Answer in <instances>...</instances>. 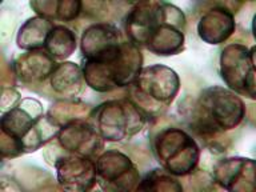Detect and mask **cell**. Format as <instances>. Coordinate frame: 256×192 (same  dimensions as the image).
<instances>
[{
    "mask_svg": "<svg viewBox=\"0 0 256 192\" xmlns=\"http://www.w3.org/2000/svg\"><path fill=\"white\" fill-rule=\"evenodd\" d=\"M0 127L3 134L2 155L4 159H14L39 150L58 136L62 128L44 112L39 100L34 98H24L15 107L4 112Z\"/></svg>",
    "mask_w": 256,
    "mask_h": 192,
    "instance_id": "obj_1",
    "label": "cell"
},
{
    "mask_svg": "<svg viewBox=\"0 0 256 192\" xmlns=\"http://www.w3.org/2000/svg\"><path fill=\"white\" fill-rule=\"evenodd\" d=\"M246 118V106L238 94L220 86L204 88L192 107V131L204 139L231 131Z\"/></svg>",
    "mask_w": 256,
    "mask_h": 192,
    "instance_id": "obj_2",
    "label": "cell"
},
{
    "mask_svg": "<svg viewBox=\"0 0 256 192\" xmlns=\"http://www.w3.org/2000/svg\"><path fill=\"white\" fill-rule=\"evenodd\" d=\"M80 67L88 87L96 92H111L134 84L143 68V54L136 44L127 40L122 43L115 58L104 62L83 60Z\"/></svg>",
    "mask_w": 256,
    "mask_h": 192,
    "instance_id": "obj_3",
    "label": "cell"
},
{
    "mask_svg": "<svg viewBox=\"0 0 256 192\" xmlns=\"http://www.w3.org/2000/svg\"><path fill=\"white\" fill-rule=\"evenodd\" d=\"M150 116L132 99L108 100L90 112L88 122L95 127L104 142L123 143L138 135Z\"/></svg>",
    "mask_w": 256,
    "mask_h": 192,
    "instance_id": "obj_4",
    "label": "cell"
},
{
    "mask_svg": "<svg viewBox=\"0 0 256 192\" xmlns=\"http://www.w3.org/2000/svg\"><path fill=\"white\" fill-rule=\"evenodd\" d=\"M150 18L144 47L158 56L178 55L184 50L187 19L179 7L166 2H155Z\"/></svg>",
    "mask_w": 256,
    "mask_h": 192,
    "instance_id": "obj_5",
    "label": "cell"
},
{
    "mask_svg": "<svg viewBox=\"0 0 256 192\" xmlns=\"http://www.w3.org/2000/svg\"><path fill=\"white\" fill-rule=\"evenodd\" d=\"M180 90L179 75L163 64L143 67L132 84L135 102L150 118L155 111L166 110L175 100Z\"/></svg>",
    "mask_w": 256,
    "mask_h": 192,
    "instance_id": "obj_6",
    "label": "cell"
},
{
    "mask_svg": "<svg viewBox=\"0 0 256 192\" xmlns=\"http://www.w3.org/2000/svg\"><path fill=\"white\" fill-rule=\"evenodd\" d=\"M154 154L160 167L174 176H187L196 171L200 148L196 140L182 128L168 127L154 139Z\"/></svg>",
    "mask_w": 256,
    "mask_h": 192,
    "instance_id": "obj_7",
    "label": "cell"
},
{
    "mask_svg": "<svg viewBox=\"0 0 256 192\" xmlns=\"http://www.w3.org/2000/svg\"><path fill=\"white\" fill-rule=\"evenodd\" d=\"M220 75L228 90L255 100V47L239 43L227 46L220 55Z\"/></svg>",
    "mask_w": 256,
    "mask_h": 192,
    "instance_id": "obj_8",
    "label": "cell"
},
{
    "mask_svg": "<svg viewBox=\"0 0 256 192\" xmlns=\"http://www.w3.org/2000/svg\"><path fill=\"white\" fill-rule=\"evenodd\" d=\"M95 164L96 182L104 191H132L142 179L132 160L118 150L100 154Z\"/></svg>",
    "mask_w": 256,
    "mask_h": 192,
    "instance_id": "obj_9",
    "label": "cell"
},
{
    "mask_svg": "<svg viewBox=\"0 0 256 192\" xmlns=\"http://www.w3.org/2000/svg\"><path fill=\"white\" fill-rule=\"evenodd\" d=\"M122 34L115 24L95 23L84 30L80 39V51L83 60L87 62H104L115 58L120 51Z\"/></svg>",
    "mask_w": 256,
    "mask_h": 192,
    "instance_id": "obj_10",
    "label": "cell"
},
{
    "mask_svg": "<svg viewBox=\"0 0 256 192\" xmlns=\"http://www.w3.org/2000/svg\"><path fill=\"white\" fill-rule=\"evenodd\" d=\"M58 142L66 151L74 155L95 159L104 147L103 138L87 119H75L60 128Z\"/></svg>",
    "mask_w": 256,
    "mask_h": 192,
    "instance_id": "obj_11",
    "label": "cell"
},
{
    "mask_svg": "<svg viewBox=\"0 0 256 192\" xmlns=\"http://www.w3.org/2000/svg\"><path fill=\"white\" fill-rule=\"evenodd\" d=\"M58 183L66 191H90L96 186L95 160L79 155L59 156L55 162Z\"/></svg>",
    "mask_w": 256,
    "mask_h": 192,
    "instance_id": "obj_12",
    "label": "cell"
},
{
    "mask_svg": "<svg viewBox=\"0 0 256 192\" xmlns=\"http://www.w3.org/2000/svg\"><path fill=\"white\" fill-rule=\"evenodd\" d=\"M212 178L220 188L231 192L254 191L255 162L248 158H226L214 166Z\"/></svg>",
    "mask_w": 256,
    "mask_h": 192,
    "instance_id": "obj_13",
    "label": "cell"
},
{
    "mask_svg": "<svg viewBox=\"0 0 256 192\" xmlns=\"http://www.w3.org/2000/svg\"><path fill=\"white\" fill-rule=\"evenodd\" d=\"M236 30L234 12L226 6H215L200 16L198 35L204 43L218 46L227 42Z\"/></svg>",
    "mask_w": 256,
    "mask_h": 192,
    "instance_id": "obj_14",
    "label": "cell"
},
{
    "mask_svg": "<svg viewBox=\"0 0 256 192\" xmlns=\"http://www.w3.org/2000/svg\"><path fill=\"white\" fill-rule=\"evenodd\" d=\"M58 66L56 60L44 48L26 51L12 63L14 75L20 83H39L50 79Z\"/></svg>",
    "mask_w": 256,
    "mask_h": 192,
    "instance_id": "obj_15",
    "label": "cell"
},
{
    "mask_svg": "<svg viewBox=\"0 0 256 192\" xmlns=\"http://www.w3.org/2000/svg\"><path fill=\"white\" fill-rule=\"evenodd\" d=\"M84 83L82 67L72 62L58 63L50 76L51 88L64 100H75L83 91Z\"/></svg>",
    "mask_w": 256,
    "mask_h": 192,
    "instance_id": "obj_16",
    "label": "cell"
},
{
    "mask_svg": "<svg viewBox=\"0 0 256 192\" xmlns=\"http://www.w3.org/2000/svg\"><path fill=\"white\" fill-rule=\"evenodd\" d=\"M54 26H55L54 22L42 16L36 15L34 18H30L19 28V32L16 36L18 47L23 51L42 50L46 46V40Z\"/></svg>",
    "mask_w": 256,
    "mask_h": 192,
    "instance_id": "obj_17",
    "label": "cell"
},
{
    "mask_svg": "<svg viewBox=\"0 0 256 192\" xmlns=\"http://www.w3.org/2000/svg\"><path fill=\"white\" fill-rule=\"evenodd\" d=\"M78 46L76 34L63 24H55L50 32L44 50L56 60L66 62L75 52Z\"/></svg>",
    "mask_w": 256,
    "mask_h": 192,
    "instance_id": "obj_18",
    "label": "cell"
},
{
    "mask_svg": "<svg viewBox=\"0 0 256 192\" xmlns=\"http://www.w3.org/2000/svg\"><path fill=\"white\" fill-rule=\"evenodd\" d=\"M31 8L36 12V15L51 20H63V22H71L76 19L82 12L83 3L78 0H43V2H31Z\"/></svg>",
    "mask_w": 256,
    "mask_h": 192,
    "instance_id": "obj_19",
    "label": "cell"
},
{
    "mask_svg": "<svg viewBox=\"0 0 256 192\" xmlns=\"http://www.w3.org/2000/svg\"><path fill=\"white\" fill-rule=\"evenodd\" d=\"M136 191H183V186L163 168H155L140 179Z\"/></svg>",
    "mask_w": 256,
    "mask_h": 192,
    "instance_id": "obj_20",
    "label": "cell"
},
{
    "mask_svg": "<svg viewBox=\"0 0 256 192\" xmlns=\"http://www.w3.org/2000/svg\"><path fill=\"white\" fill-rule=\"evenodd\" d=\"M20 94L14 88H4L3 94H2V104L7 103L4 108H14L16 104L20 102Z\"/></svg>",
    "mask_w": 256,
    "mask_h": 192,
    "instance_id": "obj_21",
    "label": "cell"
}]
</instances>
